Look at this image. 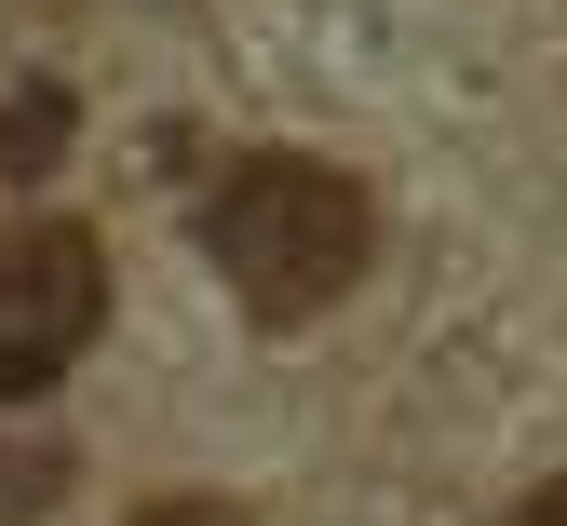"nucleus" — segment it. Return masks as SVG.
<instances>
[{
	"mask_svg": "<svg viewBox=\"0 0 567 526\" xmlns=\"http://www.w3.org/2000/svg\"><path fill=\"white\" fill-rule=\"evenodd\" d=\"M203 257L230 270V297L257 324H311L338 311L379 257V203L338 163H298V148H244V163L203 189Z\"/></svg>",
	"mask_w": 567,
	"mask_h": 526,
	"instance_id": "1",
	"label": "nucleus"
},
{
	"mask_svg": "<svg viewBox=\"0 0 567 526\" xmlns=\"http://www.w3.org/2000/svg\"><path fill=\"white\" fill-rule=\"evenodd\" d=\"M109 324V244L82 216H41V230H0V405L54 392L68 364Z\"/></svg>",
	"mask_w": 567,
	"mask_h": 526,
	"instance_id": "2",
	"label": "nucleus"
},
{
	"mask_svg": "<svg viewBox=\"0 0 567 526\" xmlns=\"http://www.w3.org/2000/svg\"><path fill=\"white\" fill-rule=\"evenodd\" d=\"M54 163H68V95L28 82L14 109H0V176H54Z\"/></svg>",
	"mask_w": 567,
	"mask_h": 526,
	"instance_id": "3",
	"label": "nucleus"
},
{
	"mask_svg": "<svg viewBox=\"0 0 567 526\" xmlns=\"http://www.w3.org/2000/svg\"><path fill=\"white\" fill-rule=\"evenodd\" d=\"M68 499V445H0V526H41Z\"/></svg>",
	"mask_w": 567,
	"mask_h": 526,
	"instance_id": "4",
	"label": "nucleus"
},
{
	"mask_svg": "<svg viewBox=\"0 0 567 526\" xmlns=\"http://www.w3.org/2000/svg\"><path fill=\"white\" fill-rule=\"evenodd\" d=\"M135 526H257V513H244V499H150Z\"/></svg>",
	"mask_w": 567,
	"mask_h": 526,
	"instance_id": "5",
	"label": "nucleus"
},
{
	"mask_svg": "<svg viewBox=\"0 0 567 526\" xmlns=\"http://www.w3.org/2000/svg\"><path fill=\"white\" fill-rule=\"evenodd\" d=\"M501 526H567V473H540V486H527V499H514Z\"/></svg>",
	"mask_w": 567,
	"mask_h": 526,
	"instance_id": "6",
	"label": "nucleus"
}]
</instances>
